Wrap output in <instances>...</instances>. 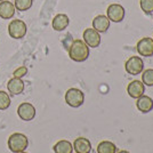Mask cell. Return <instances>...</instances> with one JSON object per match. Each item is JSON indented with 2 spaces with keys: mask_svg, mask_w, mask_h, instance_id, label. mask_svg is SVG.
<instances>
[{
  "mask_svg": "<svg viewBox=\"0 0 153 153\" xmlns=\"http://www.w3.org/2000/svg\"><path fill=\"white\" fill-rule=\"evenodd\" d=\"M89 47L83 42V40H80V39L73 40L69 47V56L72 61L78 62V63L85 62L89 57Z\"/></svg>",
  "mask_w": 153,
  "mask_h": 153,
  "instance_id": "1",
  "label": "cell"
},
{
  "mask_svg": "<svg viewBox=\"0 0 153 153\" xmlns=\"http://www.w3.org/2000/svg\"><path fill=\"white\" fill-rule=\"evenodd\" d=\"M7 145H8V149L10 152H23L29 146V140L25 135L22 133H14L9 136V138L7 140Z\"/></svg>",
  "mask_w": 153,
  "mask_h": 153,
  "instance_id": "2",
  "label": "cell"
},
{
  "mask_svg": "<svg viewBox=\"0 0 153 153\" xmlns=\"http://www.w3.org/2000/svg\"><path fill=\"white\" fill-rule=\"evenodd\" d=\"M27 26L22 19H12L8 24V34L13 39H22L25 37Z\"/></svg>",
  "mask_w": 153,
  "mask_h": 153,
  "instance_id": "3",
  "label": "cell"
},
{
  "mask_svg": "<svg viewBox=\"0 0 153 153\" xmlns=\"http://www.w3.org/2000/svg\"><path fill=\"white\" fill-rule=\"evenodd\" d=\"M65 102L71 108H80L85 102V94L78 88H70L65 93Z\"/></svg>",
  "mask_w": 153,
  "mask_h": 153,
  "instance_id": "4",
  "label": "cell"
},
{
  "mask_svg": "<svg viewBox=\"0 0 153 153\" xmlns=\"http://www.w3.org/2000/svg\"><path fill=\"white\" fill-rule=\"evenodd\" d=\"M125 70L128 74L138 76L144 70V62L140 56H131L125 63Z\"/></svg>",
  "mask_w": 153,
  "mask_h": 153,
  "instance_id": "5",
  "label": "cell"
},
{
  "mask_svg": "<svg viewBox=\"0 0 153 153\" xmlns=\"http://www.w3.org/2000/svg\"><path fill=\"white\" fill-rule=\"evenodd\" d=\"M82 38H83V42L88 47H91V48H97L98 46L101 45V41H102V38H101V34L96 31L95 29L93 27H88L82 33Z\"/></svg>",
  "mask_w": 153,
  "mask_h": 153,
  "instance_id": "6",
  "label": "cell"
},
{
  "mask_svg": "<svg viewBox=\"0 0 153 153\" xmlns=\"http://www.w3.org/2000/svg\"><path fill=\"white\" fill-rule=\"evenodd\" d=\"M37 114L36 108L29 102L21 103L17 108V115L19 117L21 120L23 121H31L34 119V117Z\"/></svg>",
  "mask_w": 153,
  "mask_h": 153,
  "instance_id": "7",
  "label": "cell"
},
{
  "mask_svg": "<svg viewBox=\"0 0 153 153\" xmlns=\"http://www.w3.org/2000/svg\"><path fill=\"white\" fill-rule=\"evenodd\" d=\"M125 8L119 4H112L106 9V17L110 19V22L113 23H120L125 19Z\"/></svg>",
  "mask_w": 153,
  "mask_h": 153,
  "instance_id": "8",
  "label": "cell"
},
{
  "mask_svg": "<svg viewBox=\"0 0 153 153\" xmlns=\"http://www.w3.org/2000/svg\"><path fill=\"white\" fill-rule=\"evenodd\" d=\"M137 53L144 57H152L153 56V39L145 37L142 38L136 45Z\"/></svg>",
  "mask_w": 153,
  "mask_h": 153,
  "instance_id": "9",
  "label": "cell"
},
{
  "mask_svg": "<svg viewBox=\"0 0 153 153\" xmlns=\"http://www.w3.org/2000/svg\"><path fill=\"white\" fill-rule=\"evenodd\" d=\"M127 93L131 98L137 100L138 97L144 95L145 93V86L140 80H133L127 86Z\"/></svg>",
  "mask_w": 153,
  "mask_h": 153,
  "instance_id": "10",
  "label": "cell"
},
{
  "mask_svg": "<svg viewBox=\"0 0 153 153\" xmlns=\"http://www.w3.org/2000/svg\"><path fill=\"white\" fill-rule=\"evenodd\" d=\"M24 87H25L24 81L19 78H15V76L9 79V81L7 82V89L10 95H21L24 91Z\"/></svg>",
  "mask_w": 153,
  "mask_h": 153,
  "instance_id": "11",
  "label": "cell"
},
{
  "mask_svg": "<svg viewBox=\"0 0 153 153\" xmlns=\"http://www.w3.org/2000/svg\"><path fill=\"white\" fill-rule=\"evenodd\" d=\"M15 12H16V8L12 1H8V0L0 1V19H10L12 17H14Z\"/></svg>",
  "mask_w": 153,
  "mask_h": 153,
  "instance_id": "12",
  "label": "cell"
},
{
  "mask_svg": "<svg viewBox=\"0 0 153 153\" xmlns=\"http://www.w3.org/2000/svg\"><path fill=\"white\" fill-rule=\"evenodd\" d=\"M110 19L105 15H97L93 19V29H95L98 33H105L110 29Z\"/></svg>",
  "mask_w": 153,
  "mask_h": 153,
  "instance_id": "13",
  "label": "cell"
},
{
  "mask_svg": "<svg viewBox=\"0 0 153 153\" xmlns=\"http://www.w3.org/2000/svg\"><path fill=\"white\" fill-rule=\"evenodd\" d=\"M136 108L140 113H149L153 110V100L150 96L142 95L136 101Z\"/></svg>",
  "mask_w": 153,
  "mask_h": 153,
  "instance_id": "14",
  "label": "cell"
},
{
  "mask_svg": "<svg viewBox=\"0 0 153 153\" xmlns=\"http://www.w3.org/2000/svg\"><path fill=\"white\" fill-rule=\"evenodd\" d=\"M73 150L76 153H90L91 152V143L86 137H78L73 142Z\"/></svg>",
  "mask_w": 153,
  "mask_h": 153,
  "instance_id": "15",
  "label": "cell"
},
{
  "mask_svg": "<svg viewBox=\"0 0 153 153\" xmlns=\"http://www.w3.org/2000/svg\"><path fill=\"white\" fill-rule=\"evenodd\" d=\"M70 24V19H69V16L68 15H65V14H57L54 19H53V23H51V25H53V29L55 30V31H64L68 26Z\"/></svg>",
  "mask_w": 153,
  "mask_h": 153,
  "instance_id": "16",
  "label": "cell"
},
{
  "mask_svg": "<svg viewBox=\"0 0 153 153\" xmlns=\"http://www.w3.org/2000/svg\"><path fill=\"white\" fill-rule=\"evenodd\" d=\"M55 153H72L73 152V145L72 143L66 140H58L57 143L53 146Z\"/></svg>",
  "mask_w": 153,
  "mask_h": 153,
  "instance_id": "17",
  "label": "cell"
},
{
  "mask_svg": "<svg viewBox=\"0 0 153 153\" xmlns=\"http://www.w3.org/2000/svg\"><path fill=\"white\" fill-rule=\"evenodd\" d=\"M97 153H117V146L110 140H103L97 145Z\"/></svg>",
  "mask_w": 153,
  "mask_h": 153,
  "instance_id": "18",
  "label": "cell"
},
{
  "mask_svg": "<svg viewBox=\"0 0 153 153\" xmlns=\"http://www.w3.org/2000/svg\"><path fill=\"white\" fill-rule=\"evenodd\" d=\"M33 0H14V6L19 12H26L32 7Z\"/></svg>",
  "mask_w": 153,
  "mask_h": 153,
  "instance_id": "19",
  "label": "cell"
},
{
  "mask_svg": "<svg viewBox=\"0 0 153 153\" xmlns=\"http://www.w3.org/2000/svg\"><path fill=\"white\" fill-rule=\"evenodd\" d=\"M10 103H12V100L9 94L4 90H0V111L7 110L10 106Z\"/></svg>",
  "mask_w": 153,
  "mask_h": 153,
  "instance_id": "20",
  "label": "cell"
},
{
  "mask_svg": "<svg viewBox=\"0 0 153 153\" xmlns=\"http://www.w3.org/2000/svg\"><path fill=\"white\" fill-rule=\"evenodd\" d=\"M142 82L144 86L153 87V69H149L142 72Z\"/></svg>",
  "mask_w": 153,
  "mask_h": 153,
  "instance_id": "21",
  "label": "cell"
},
{
  "mask_svg": "<svg viewBox=\"0 0 153 153\" xmlns=\"http://www.w3.org/2000/svg\"><path fill=\"white\" fill-rule=\"evenodd\" d=\"M140 6L144 14L150 15L153 13V0H140Z\"/></svg>",
  "mask_w": 153,
  "mask_h": 153,
  "instance_id": "22",
  "label": "cell"
},
{
  "mask_svg": "<svg viewBox=\"0 0 153 153\" xmlns=\"http://www.w3.org/2000/svg\"><path fill=\"white\" fill-rule=\"evenodd\" d=\"M26 74H27V68L26 66H19V68H17L16 70L14 71L13 76H15V78H19V79H22L23 76H25Z\"/></svg>",
  "mask_w": 153,
  "mask_h": 153,
  "instance_id": "23",
  "label": "cell"
},
{
  "mask_svg": "<svg viewBox=\"0 0 153 153\" xmlns=\"http://www.w3.org/2000/svg\"><path fill=\"white\" fill-rule=\"evenodd\" d=\"M118 153H130V152H128V151H120V152H118Z\"/></svg>",
  "mask_w": 153,
  "mask_h": 153,
  "instance_id": "24",
  "label": "cell"
},
{
  "mask_svg": "<svg viewBox=\"0 0 153 153\" xmlns=\"http://www.w3.org/2000/svg\"><path fill=\"white\" fill-rule=\"evenodd\" d=\"M19 153H27V152H25V151H23V152H19Z\"/></svg>",
  "mask_w": 153,
  "mask_h": 153,
  "instance_id": "25",
  "label": "cell"
},
{
  "mask_svg": "<svg viewBox=\"0 0 153 153\" xmlns=\"http://www.w3.org/2000/svg\"><path fill=\"white\" fill-rule=\"evenodd\" d=\"M0 1H4V0H0Z\"/></svg>",
  "mask_w": 153,
  "mask_h": 153,
  "instance_id": "26",
  "label": "cell"
}]
</instances>
